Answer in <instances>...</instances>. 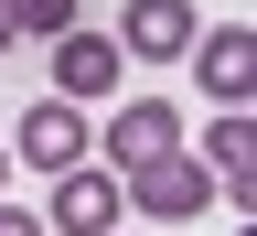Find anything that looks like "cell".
<instances>
[{
  "label": "cell",
  "instance_id": "7a4b0ae2",
  "mask_svg": "<svg viewBox=\"0 0 257 236\" xmlns=\"http://www.w3.org/2000/svg\"><path fill=\"white\" fill-rule=\"evenodd\" d=\"M11 150L32 161V172H75V161L96 150V140H86V108H75V97H32L22 129H11Z\"/></svg>",
  "mask_w": 257,
  "mask_h": 236
},
{
  "label": "cell",
  "instance_id": "7c38bea8",
  "mask_svg": "<svg viewBox=\"0 0 257 236\" xmlns=\"http://www.w3.org/2000/svg\"><path fill=\"white\" fill-rule=\"evenodd\" d=\"M0 183H11V150H0Z\"/></svg>",
  "mask_w": 257,
  "mask_h": 236
},
{
  "label": "cell",
  "instance_id": "30bf717a",
  "mask_svg": "<svg viewBox=\"0 0 257 236\" xmlns=\"http://www.w3.org/2000/svg\"><path fill=\"white\" fill-rule=\"evenodd\" d=\"M0 236H43V215H22V204H0Z\"/></svg>",
  "mask_w": 257,
  "mask_h": 236
},
{
  "label": "cell",
  "instance_id": "277c9868",
  "mask_svg": "<svg viewBox=\"0 0 257 236\" xmlns=\"http://www.w3.org/2000/svg\"><path fill=\"white\" fill-rule=\"evenodd\" d=\"M193 86H204L214 108H246V86H257V32H246V22L193 32Z\"/></svg>",
  "mask_w": 257,
  "mask_h": 236
},
{
  "label": "cell",
  "instance_id": "8fae6325",
  "mask_svg": "<svg viewBox=\"0 0 257 236\" xmlns=\"http://www.w3.org/2000/svg\"><path fill=\"white\" fill-rule=\"evenodd\" d=\"M11 43H22V32H11V0H0V54H11Z\"/></svg>",
  "mask_w": 257,
  "mask_h": 236
},
{
  "label": "cell",
  "instance_id": "5b68a950",
  "mask_svg": "<svg viewBox=\"0 0 257 236\" xmlns=\"http://www.w3.org/2000/svg\"><path fill=\"white\" fill-rule=\"evenodd\" d=\"M107 172H140V161H161V150H182V118H172V97H128V108L107 118Z\"/></svg>",
  "mask_w": 257,
  "mask_h": 236
},
{
  "label": "cell",
  "instance_id": "ba28073f",
  "mask_svg": "<svg viewBox=\"0 0 257 236\" xmlns=\"http://www.w3.org/2000/svg\"><path fill=\"white\" fill-rule=\"evenodd\" d=\"M204 172H214V183L246 204V172H257V129H246V108H225V118H214V140H204Z\"/></svg>",
  "mask_w": 257,
  "mask_h": 236
},
{
  "label": "cell",
  "instance_id": "9c48e42d",
  "mask_svg": "<svg viewBox=\"0 0 257 236\" xmlns=\"http://www.w3.org/2000/svg\"><path fill=\"white\" fill-rule=\"evenodd\" d=\"M11 32H43L54 43V32H75V0H11Z\"/></svg>",
  "mask_w": 257,
  "mask_h": 236
},
{
  "label": "cell",
  "instance_id": "3957f363",
  "mask_svg": "<svg viewBox=\"0 0 257 236\" xmlns=\"http://www.w3.org/2000/svg\"><path fill=\"white\" fill-rule=\"evenodd\" d=\"M118 75H128V54L107 43V32H54V97H75V108H96V97H118Z\"/></svg>",
  "mask_w": 257,
  "mask_h": 236
},
{
  "label": "cell",
  "instance_id": "8992f818",
  "mask_svg": "<svg viewBox=\"0 0 257 236\" xmlns=\"http://www.w3.org/2000/svg\"><path fill=\"white\" fill-rule=\"evenodd\" d=\"M193 32H204V22H193V0H128V22L107 32V43L140 54V64H172V54H193Z\"/></svg>",
  "mask_w": 257,
  "mask_h": 236
},
{
  "label": "cell",
  "instance_id": "6da1fadb",
  "mask_svg": "<svg viewBox=\"0 0 257 236\" xmlns=\"http://www.w3.org/2000/svg\"><path fill=\"white\" fill-rule=\"evenodd\" d=\"M118 204H140V215H161V225H182V215H204L214 204V172L193 150H161V161H140V172H118Z\"/></svg>",
  "mask_w": 257,
  "mask_h": 236
},
{
  "label": "cell",
  "instance_id": "52a82bcc",
  "mask_svg": "<svg viewBox=\"0 0 257 236\" xmlns=\"http://www.w3.org/2000/svg\"><path fill=\"white\" fill-rule=\"evenodd\" d=\"M43 225H64V236H107L118 225V172H54V193H43Z\"/></svg>",
  "mask_w": 257,
  "mask_h": 236
}]
</instances>
